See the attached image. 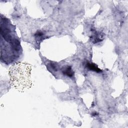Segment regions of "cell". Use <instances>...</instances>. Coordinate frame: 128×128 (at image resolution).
<instances>
[{
    "label": "cell",
    "instance_id": "1",
    "mask_svg": "<svg viewBox=\"0 0 128 128\" xmlns=\"http://www.w3.org/2000/svg\"><path fill=\"white\" fill-rule=\"evenodd\" d=\"M32 66L26 62H16L9 70L10 84L20 92H24L32 86Z\"/></svg>",
    "mask_w": 128,
    "mask_h": 128
},
{
    "label": "cell",
    "instance_id": "2",
    "mask_svg": "<svg viewBox=\"0 0 128 128\" xmlns=\"http://www.w3.org/2000/svg\"><path fill=\"white\" fill-rule=\"evenodd\" d=\"M62 72L64 74L70 77L72 76L74 74V72L72 70L71 67L70 66H67L66 68H65Z\"/></svg>",
    "mask_w": 128,
    "mask_h": 128
},
{
    "label": "cell",
    "instance_id": "3",
    "mask_svg": "<svg viewBox=\"0 0 128 128\" xmlns=\"http://www.w3.org/2000/svg\"><path fill=\"white\" fill-rule=\"evenodd\" d=\"M88 67L89 69L92 70H94L96 72H100V70L94 64H90L88 63L87 64Z\"/></svg>",
    "mask_w": 128,
    "mask_h": 128
}]
</instances>
